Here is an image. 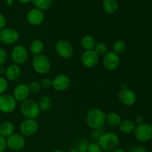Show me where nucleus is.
I'll return each mask as SVG.
<instances>
[{
    "instance_id": "obj_13",
    "label": "nucleus",
    "mask_w": 152,
    "mask_h": 152,
    "mask_svg": "<svg viewBox=\"0 0 152 152\" xmlns=\"http://www.w3.org/2000/svg\"><path fill=\"white\" fill-rule=\"evenodd\" d=\"M7 147L13 151L22 149L25 145V139L24 136L19 134H13L6 139Z\"/></svg>"
},
{
    "instance_id": "obj_10",
    "label": "nucleus",
    "mask_w": 152,
    "mask_h": 152,
    "mask_svg": "<svg viewBox=\"0 0 152 152\" xmlns=\"http://www.w3.org/2000/svg\"><path fill=\"white\" fill-rule=\"evenodd\" d=\"M120 56L113 51H108L102 58V65L106 70L110 71H114L120 65Z\"/></svg>"
},
{
    "instance_id": "obj_35",
    "label": "nucleus",
    "mask_w": 152,
    "mask_h": 152,
    "mask_svg": "<svg viewBox=\"0 0 152 152\" xmlns=\"http://www.w3.org/2000/svg\"><path fill=\"white\" fill-rule=\"evenodd\" d=\"M7 59V52L2 48H0V65H3Z\"/></svg>"
},
{
    "instance_id": "obj_4",
    "label": "nucleus",
    "mask_w": 152,
    "mask_h": 152,
    "mask_svg": "<svg viewBox=\"0 0 152 152\" xmlns=\"http://www.w3.org/2000/svg\"><path fill=\"white\" fill-rule=\"evenodd\" d=\"M32 66L35 72L44 75L48 74L51 68V62L48 56L45 54L34 56L32 61Z\"/></svg>"
},
{
    "instance_id": "obj_16",
    "label": "nucleus",
    "mask_w": 152,
    "mask_h": 152,
    "mask_svg": "<svg viewBox=\"0 0 152 152\" xmlns=\"http://www.w3.org/2000/svg\"><path fill=\"white\" fill-rule=\"evenodd\" d=\"M30 90L28 85L26 83H21L14 88L13 91V96L16 102H22L28 99L30 96Z\"/></svg>"
},
{
    "instance_id": "obj_2",
    "label": "nucleus",
    "mask_w": 152,
    "mask_h": 152,
    "mask_svg": "<svg viewBox=\"0 0 152 152\" xmlns=\"http://www.w3.org/2000/svg\"><path fill=\"white\" fill-rule=\"evenodd\" d=\"M98 144L102 151L111 152L118 148L120 138L114 132H105L98 140Z\"/></svg>"
},
{
    "instance_id": "obj_11",
    "label": "nucleus",
    "mask_w": 152,
    "mask_h": 152,
    "mask_svg": "<svg viewBox=\"0 0 152 152\" xmlns=\"http://www.w3.org/2000/svg\"><path fill=\"white\" fill-rule=\"evenodd\" d=\"M39 129V124L36 120L26 119L19 126V131L22 136L31 137L35 134Z\"/></svg>"
},
{
    "instance_id": "obj_21",
    "label": "nucleus",
    "mask_w": 152,
    "mask_h": 152,
    "mask_svg": "<svg viewBox=\"0 0 152 152\" xmlns=\"http://www.w3.org/2000/svg\"><path fill=\"white\" fill-rule=\"evenodd\" d=\"M96 44V39L91 35H85L81 39V45L85 50H92Z\"/></svg>"
},
{
    "instance_id": "obj_14",
    "label": "nucleus",
    "mask_w": 152,
    "mask_h": 152,
    "mask_svg": "<svg viewBox=\"0 0 152 152\" xmlns=\"http://www.w3.org/2000/svg\"><path fill=\"white\" fill-rule=\"evenodd\" d=\"M118 99L123 105L131 106L137 101V95L134 92L129 88H123L119 91Z\"/></svg>"
},
{
    "instance_id": "obj_40",
    "label": "nucleus",
    "mask_w": 152,
    "mask_h": 152,
    "mask_svg": "<svg viewBox=\"0 0 152 152\" xmlns=\"http://www.w3.org/2000/svg\"><path fill=\"white\" fill-rule=\"evenodd\" d=\"M17 1L21 4H28V3L32 1V0H17Z\"/></svg>"
},
{
    "instance_id": "obj_26",
    "label": "nucleus",
    "mask_w": 152,
    "mask_h": 152,
    "mask_svg": "<svg viewBox=\"0 0 152 152\" xmlns=\"http://www.w3.org/2000/svg\"><path fill=\"white\" fill-rule=\"evenodd\" d=\"M36 8L41 10H48L53 4V0H32Z\"/></svg>"
},
{
    "instance_id": "obj_42",
    "label": "nucleus",
    "mask_w": 152,
    "mask_h": 152,
    "mask_svg": "<svg viewBox=\"0 0 152 152\" xmlns=\"http://www.w3.org/2000/svg\"><path fill=\"white\" fill-rule=\"evenodd\" d=\"M111 152H126L125 150H123V148H115L114 150H113V151H111Z\"/></svg>"
},
{
    "instance_id": "obj_31",
    "label": "nucleus",
    "mask_w": 152,
    "mask_h": 152,
    "mask_svg": "<svg viewBox=\"0 0 152 152\" xmlns=\"http://www.w3.org/2000/svg\"><path fill=\"white\" fill-rule=\"evenodd\" d=\"M102 149L96 142H90L87 147V152H102Z\"/></svg>"
},
{
    "instance_id": "obj_7",
    "label": "nucleus",
    "mask_w": 152,
    "mask_h": 152,
    "mask_svg": "<svg viewBox=\"0 0 152 152\" xmlns=\"http://www.w3.org/2000/svg\"><path fill=\"white\" fill-rule=\"evenodd\" d=\"M134 136L140 142H147L152 139V126L148 123H142L135 128Z\"/></svg>"
},
{
    "instance_id": "obj_25",
    "label": "nucleus",
    "mask_w": 152,
    "mask_h": 152,
    "mask_svg": "<svg viewBox=\"0 0 152 152\" xmlns=\"http://www.w3.org/2000/svg\"><path fill=\"white\" fill-rule=\"evenodd\" d=\"M37 103L41 111H48L52 108L53 100L50 96H44L39 99V102Z\"/></svg>"
},
{
    "instance_id": "obj_44",
    "label": "nucleus",
    "mask_w": 152,
    "mask_h": 152,
    "mask_svg": "<svg viewBox=\"0 0 152 152\" xmlns=\"http://www.w3.org/2000/svg\"><path fill=\"white\" fill-rule=\"evenodd\" d=\"M68 152H80V151H78V149H77V148H71V149H70Z\"/></svg>"
},
{
    "instance_id": "obj_45",
    "label": "nucleus",
    "mask_w": 152,
    "mask_h": 152,
    "mask_svg": "<svg viewBox=\"0 0 152 152\" xmlns=\"http://www.w3.org/2000/svg\"><path fill=\"white\" fill-rule=\"evenodd\" d=\"M52 152H65V151H62V150H59V149H56V150H53Z\"/></svg>"
},
{
    "instance_id": "obj_18",
    "label": "nucleus",
    "mask_w": 152,
    "mask_h": 152,
    "mask_svg": "<svg viewBox=\"0 0 152 152\" xmlns=\"http://www.w3.org/2000/svg\"><path fill=\"white\" fill-rule=\"evenodd\" d=\"M5 77L7 80L9 81H16L19 80L22 74V70L20 66L16 64H11L6 68L5 70Z\"/></svg>"
},
{
    "instance_id": "obj_33",
    "label": "nucleus",
    "mask_w": 152,
    "mask_h": 152,
    "mask_svg": "<svg viewBox=\"0 0 152 152\" xmlns=\"http://www.w3.org/2000/svg\"><path fill=\"white\" fill-rule=\"evenodd\" d=\"M105 133L102 129H94L91 134V137L93 140H99V137Z\"/></svg>"
},
{
    "instance_id": "obj_37",
    "label": "nucleus",
    "mask_w": 152,
    "mask_h": 152,
    "mask_svg": "<svg viewBox=\"0 0 152 152\" xmlns=\"http://www.w3.org/2000/svg\"><path fill=\"white\" fill-rule=\"evenodd\" d=\"M7 148L6 139L0 135V152H4Z\"/></svg>"
},
{
    "instance_id": "obj_38",
    "label": "nucleus",
    "mask_w": 152,
    "mask_h": 152,
    "mask_svg": "<svg viewBox=\"0 0 152 152\" xmlns=\"http://www.w3.org/2000/svg\"><path fill=\"white\" fill-rule=\"evenodd\" d=\"M6 23H7L6 18L4 17L2 13H0V31H1V30L5 28Z\"/></svg>"
},
{
    "instance_id": "obj_15",
    "label": "nucleus",
    "mask_w": 152,
    "mask_h": 152,
    "mask_svg": "<svg viewBox=\"0 0 152 152\" xmlns=\"http://www.w3.org/2000/svg\"><path fill=\"white\" fill-rule=\"evenodd\" d=\"M26 19L28 24L33 26L41 25L45 20V13L42 10L37 8H33L28 12Z\"/></svg>"
},
{
    "instance_id": "obj_17",
    "label": "nucleus",
    "mask_w": 152,
    "mask_h": 152,
    "mask_svg": "<svg viewBox=\"0 0 152 152\" xmlns=\"http://www.w3.org/2000/svg\"><path fill=\"white\" fill-rule=\"evenodd\" d=\"M81 62L86 68H94L99 62V56L94 50H85L81 56Z\"/></svg>"
},
{
    "instance_id": "obj_41",
    "label": "nucleus",
    "mask_w": 152,
    "mask_h": 152,
    "mask_svg": "<svg viewBox=\"0 0 152 152\" xmlns=\"http://www.w3.org/2000/svg\"><path fill=\"white\" fill-rule=\"evenodd\" d=\"M5 70L6 68L3 65H0V74H4L5 73Z\"/></svg>"
},
{
    "instance_id": "obj_28",
    "label": "nucleus",
    "mask_w": 152,
    "mask_h": 152,
    "mask_svg": "<svg viewBox=\"0 0 152 152\" xmlns=\"http://www.w3.org/2000/svg\"><path fill=\"white\" fill-rule=\"evenodd\" d=\"M107 50H108V48L107 45L103 42H98L96 43V45H95L94 50L95 51V53L98 55V56H104L105 53H107Z\"/></svg>"
},
{
    "instance_id": "obj_12",
    "label": "nucleus",
    "mask_w": 152,
    "mask_h": 152,
    "mask_svg": "<svg viewBox=\"0 0 152 152\" xmlns=\"http://www.w3.org/2000/svg\"><path fill=\"white\" fill-rule=\"evenodd\" d=\"M71 86V79L65 74H59L52 80V88L56 91H66Z\"/></svg>"
},
{
    "instance_id": "obj_6",
    "label": "nucleus",
    "mask_w": 152,
    "mask_h": 152,
    "mask_svg": "<svg viewBox=\"0 0 152 152\" xmlns=\"http://www.w3.org/2000/svg\"><path fill=\"white\" fill-rule=\"evenodd\" d=\"M19 34L16 30L11 28H4L0 31V42L4 45H13L18 42Z\"/></svg>"
},
{
    "instance_id": "obj_47",
    "label": "nucleus",
    "mask_w": 152,
    "mask_h": 152,
    "mask_svg": "<svg viewBox=\"0 0 152 152\" xmlns=\"http://www.w3.org/2000/svg\"><path fill=\"white\" fill-rule=\"evenodd\" d=\"M102 152H108V151H102Z\"/></svg>"
},
{
    "instance_id": "obj_36",
    "label": "nucleus",
    "mask_w": 152,
    "mask_h": 152,
    "mask_svg": "<svg viewBox=\"0 0 152 152\" xmlns=\"http://www.w3.org/2000/svg\"><path fill=\"white\" fill-rule=\"evenodd\" d=\"M129 152H148L147 149L141 145H135L130 148Z\"/></svg>"
},
{
    "instance_id": "obj_23",
    "label": "nucleus",
    "mask_w": 152,
    "mask_h": 152,
    "mask_svg": "<svg viewBox=\"0 0 152 152\" xmlns=\"http://www.w3.org/2000/svg\"><path fill=\"white\" fill-rule=\"evenodd\" d=\"M135 128H136V124L134 123V122L131 120H125L123 121L122 120L121 123L119 126L120 132L123 134H126L134 132Z\"/></svg>"
},
{
    "instance_id": "obj_20",
    "label": "nucleus",
    "mask_w": 152,
    "mask_h": 152,
    "mask_svg": "<svg viewBox=\"0 0 152 152\" xmlns=\"http://www.w3.org/2000/svg\"><path fill=\"white\" fill-rule=\"evenodd\" d=\"M30 51L34 56L42 54L45 49V45L40 39H34L30 44Z\"/></svg>"
},
{
    "instance_id": "obj_34",
    "label": "nucleus",
    "mask_w": 152,
    "mask_h": 152,
    "mask_svg": "<svg viewBox=\"0 0 152 152\" xmlns=\"http://www.w3.org/2000/svg\"><path fill=\"white\" fill-rule=\"evenodd\" d=\"M40 84H41V86L42 88L48 89L52 87V80H50V78H45L42 80Z\"/></svg>"
},
{
    "instance_id": "obj_39",
    "label": "nucleus",
    "mask_w": 152,
    "mask_h": 152,
    "mask_svg": "<svg viewBox=\"0 0 152 152\" xmlns=\"http://www.w3.org/2000/svg\"><path fill=\"white\" fill-rule=\"evenodd\" d=\"M134 122L135 124L139 126V125H141L142 124V123H144V119L142 116H137V117H136V118H135L134 121Z\"/></svg>"
},
{
    "instance_id": "obj_32",
    "label": "nucleus",
    "mask_w": 152,
    "mask_h": 152,
    "mask_svg": "<svg viewBox=\"0 0 152 152\" xmlns=\"http://www.w3.org/2000/svg\"><path fill=\"white\" fill-rule=\"evenodd\" d=\"M88 145V142L86 140H81L77 143V146L76 148H77L80 152H87Z\"/></svg>"
},
{
    "instance_id": "obj_30",
    "label": "nucleus",
    "mask_w": 152,
    "mask_h": 152,
    "mask_svg": "<svg viewBox=\"0 0 152 152\" xmlns=\"http://www.w3.org/2000/svg\"><path fill=\"white\" fill-rule=\"evenodd\" d=\"M8 88V83L7 79L0 77V95L4 94Z\"/></svg>"
},
{
    "instance_id": "obj_43",
    "label": "nucleus",
    "mask_w": 152,
    "mask_h": 152,
    "mask_svg": "<svg viewBox=\"0 0 152 152\" xmlns=\"http://www.w3.org/2000/svg\"><path fill=\"white\" fill-rule=\"evenodd\" d=\"M4 1H5L6 4H7V5H9V6L12 5V4H13V0H4Z\"/></svg>"
},
{
    "instance_id": "obj_22",
    "label": "nucleus",
    "mask_w": 152,
    "mask_h": 152,
    "mask_svg": "<svg viewBox=\"0 0 152 152\" xmlns=\"http://www.w3.org/2000/svg\"><path fill=\"white\" fill-rule=\"evenodd\" d=\"M102 7L105 13L108 14H114L118 10L119 4L117 0H103Z\"/></svg>"
},
{
    "instance_id": "obj_46",
    "label": "nucleus",
    "mask_w": 152,
    "mask_h": 152,
    "mask_svg": "<svg viewBox=\"0 0 152 152\" xmlns=\"http://www.w3.org/2000/svg\"><path fill=\"white\" fill-rule=\"evenodd\" d=\"M1 119H0V125H1Z\"/></svg>"
},
{
    "instance_id": "obj_19",
    "label": "nucleus",
    "mask_w": 152,
    "mask_h": 152,
    "mask_svg": "<svg viewBox=\"0 0 152 152\" xmlns=\"http://www.w3.org/2000/svg\"><path fill=\"white\" fill-rule=\"evenodd\" d=\"M15 126L12 122L5 121L0 125V135L7 139L14 134Z\"/></svg>"
},
{
    "instance_id": "obj_3",
    "label": "nucleus",
    "mask_w": 152,
    "mask_h": 152,
    "mask_svg": "<svg viewBox=\"0 0 152 152\" xmlns=\"http://www.w3.org/2000/svg\"><path fill=\"white\" fill-rule=\"evenodd\" d=\"M38 103L34 99H28L23 101L20 105V112L26 119L36 120L40 114Z\"/></svg>"
},
{
    "instance_id": "obj_27",
    "label": "nucleus",
    "mask_w": 152,
    "mask_h": 152,
    "mask_svg": "<svg viewBox=\"0 0 152 152\" xmlns=\"http://www.w3.org/2000/svg\"><path fill=\"white\" fill-rule=\"evenodd\" d=\"M127 48V45L123 40H117L113 45V52L120 56L124 53Z\"/></svg>"
},
{
    "instance_id": "obj_1",
    "label": "nucleus",
    "mask_w": 152,
    "mask_h": 152,
    "mask_svg": "<svg viewBox=\"0 0 152 152\" xmlns=\"http://www.w3.org/2000/svg\"><path fill=\"white\" fill-rule=\"evenodd\" d=\"M106 123V114L102 109L92 108L86 115V123L91 129H102Z\"/></svg>"
},
{
    "instance_id": "obj_5",
    "label": "nucleus",
    "mask_w": 152,
    "mask_h": 152,
    "mask_svg": "<svg viewBox=\"0 0 152 152\" xmlns=\"http://www.w3.org/2000/svg\"><path fill=\"white\" fill-rule=\"evenodd\" d=\"M16 108V101L13 95L4 94L0 95V111L4 114H10Z\"/></svg>"
},
{
    "instance_id": "obj_48",
    "label": "nucleus",
    "mask_w": 152,
    "mask_h": 152,
    "mask_svg": "<svg viewBox=\"0 0 152 152\" xmlns=\"http://www.w3.org/2000/svg\"><path fill=\"white\" fill-rule=\"evenodd\" d=\"M9 152H14V151H9Z\"/></svg>"
},
{
    "instance_id": "obj_9",
    "label": "nucleus",
    "mask_w": 152,
    "mask_h": 152,
    "mask_svg": "<svg viewBox=\"0 0 152 152\" xmlns=\"http://www.w3.org/2000/svg\"><path fill=\"white\" fill-rule=\"evenodd\" d=\"M56 53L63 59H69L74 54V48L69 42L67 40H59L55 45Z\"/></svg>"
},
{
    "instance_id": "obj_8",
    "label": "nucleus",
    "mask_w": 152,
    "mask_h": 152,
    "mask_svg": "<svg viewBox=\"0 0 152 152\" xmlns=\"http://www.w3.org/2000/svg\"><path fill=\"white\" fill-rule=\"evenodd\" d=\"M28 59V49L23 45H17L15 46L11 51V59L14 64L22 65Z\"/></svg>"
},
{
    "instance_id": "obj_24",
    "label": "nucleus",
    "mask_w": 152,
    "mask_h": 152,
    "mask_svg": "<svg viewBox=\"0 0 152 152\" xmlns=\"http://www.w3.org/2000/svg\"><path fill=\"white\" fill-rule=\"evenodd\" d=\"M121 122V117L117 113L112 111L106 114V123L111 127H119Z\"/></svg>"
},
{
    "instance_id": "obj_29",
    "label": "nucleus",
    "mask_w": 152,
    "mask_h": 152,
    "mask_svg": "<svg viewBox=\"0 0 152 152\" xmlns=\"http://www.w3.org/2000/svg\"><path fill=\"white\" fill-rule=\"evenodd\" d=\"M28 87H29L30 92H32V93H38V92L40 91L42 88L41 84L37 81L31 82L28 85Z\"/></svg>"
}]
</instances>
